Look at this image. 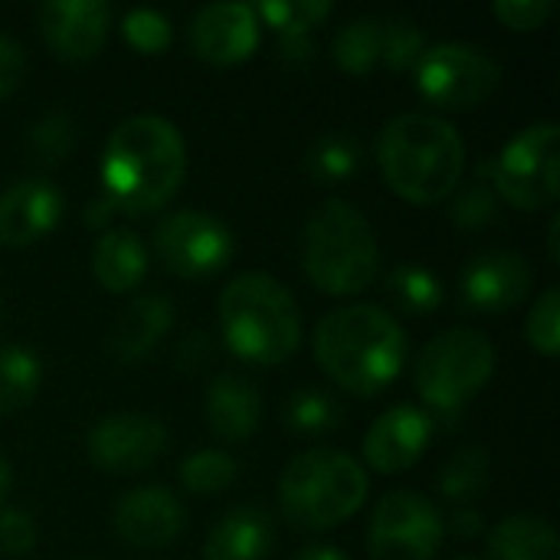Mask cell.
Returning a JSON list of instances; mask_svg holds the SVG:
<instances>
[{"label": "cell", "mask_w": 560, "mask_h": 560, "mask_svg": "<svg viewBox=\"0 0 560 560\" xmlns=\"http://www.w3.org/2000/svg\"><path fill=\"white\" fill-rule=\"evenodd\" d=\"M381 49H384V23L361 16L341 26V33L331 43V56L341 72L348 75H368L381 66Z\"/></svg>", "instance_id": "cell-25"}, {"label": "cell", "mask_w": 560, "mask_h": 560, "mask_svg": "<svg viewBox=\"0 0 560 560\" xmlns=\"http://www.w3.org/2000/svg\"><path fill=\"white\" fill-rule=\"evenodd\" d=\"M220 328L233 354L249 364H282L302 341V318L292 292L266 276H236L220 295Z\"/></svg>", "instance_id": "cell-4"}, {"label": "cell", "mask_w": 560, "mask_h": 560, "mask_svg": "<svg viewBox=\"0 0 560 560\" xmlns=\"http://www.w3.org/2000/svg\"><path fill=\"white\" fill-rule=\"evenodd\" d=\"M420 95L443 112H469L482 105L502 82V66L476 46L436 43L413 66Z\"/></svg>", "instance_id": "cell-9"}, {"label": "cell", "mask_w": 560, "mask_h": 560, "mask_svg": "<svg viewBox=\"0 0 560 560\" xmlns=\"http://www.w3.org/2000/svg\"><path fill=\"white\" fill-rule=\"evenodd\" d=\"M404 358L407 335L400 322L377 305L335 308L315 328V361L348 394H381L400 374Z\"/></svg>", "instance_id": "cell-3"}, {"label": "cell", "mask_w": 560, "mask_h": 560, "mask_svg": "<svg viewBox=\"0 0 560 560\" xmlns=\"http://www.w3.org/2000/svg\"><path fill=\"white\" fill-rule=\"evenodd\" d=\"M368 499V472L338 450L295 456L279 479V509L299 532H331Z\"/></svg>", "instance_id": "cell-6"}, {"label": "cell", "mask_w": 560, "mask_h": 560, "mask_svg": "<svg viewBox=\"0 0 560 560\" xmlns=\"http://www.w3.org/2000/svg\"><path fill=\"white\" fill-rule=\"evenodd\" d=\"M535 285V272L522 253L489 249L479 253L463 272V302L472 312L499 315L528 299Z\"/></svg>", "instance_id": "cell-14"}, {"label": "cell", "mask_w": 560, "mask_h": 560, "mask_svg": "<svg viewBox=\"0 0 560 560\" xmlns=\"http://www.w3.org/2000/svg\"><path fill=\"white\" fill-rule=\"evenodd\" d=\"M0 322H3V305H0Z\"/></svg>", "instance_id": "cell-46"}, {"label": "cell", "mask_w": 560, "mask_h": 560, "mask_svg": "<svg viewBox=\"0 0 560 560\" xmlns=\"http://www.w3.org/2000/svg\"><path fill=\"white\" fill-rule=\"evenodd\" d=\"M302 262L325 295H354L377 279V240L368 217L348 200H325L305 223Z\"/></svg>", "instance_id": "cell-5"}, {"label": "cell", "mask_w": 560, "mask_h": 560, "mask_svg": "<svg viewBox=\"0 0 560 560\" xmlns=\"http://www.w3.org/2000/svg\"><path fill=\"white\" fill-rule=\"evenodd\" d=\"M256 16L276 30V43H279V56L285 62H308L312 49H315V26L322 20L331 16V3L328 0H299V3H282V0H272V3H259L253 7ZM259 23V26H262Z\"/></svg>", "instance_id": "cell-21"}, {"label": "cell", "mask_w": 560, "mask_h": 560, "mask_svg": "<svg viewBox=\"0 0 560 560\" xmlns=\"http://www.w3.org/2000/svg\"><path fill=\"white\" fill-rule=\"evenodd\" d=\"M36 545V522L20 512V509H3L0 512V551L10 558L30 555Z\"/></svg>", "instance_id": "cell-38"}, {"label": "cell", "mask_w": 560, "mask_h": 560, "mask_svg": "<svg viewBox=\"0 0 560 560\" xmlns=\"http://www.w3.org/2000/svg\"><path fill=\"white\" fill-rule=\"evenodd\" d=\"M236 482V463L223 450H200L184 459L180 466V486L190 495H217L226 492Z\"/></svg>", "instance_id": "cell-30"}, {"label": "cell", "mask_w": 560, "mask_h": 560, "mask_svg": "<svg viewBox=\"0 0 560 560\" xmlns=\"http://www.w3.org/2000/svg\"><path fill=\"white\" fill-rule=\"evenodd\" d=\"M548 253L551 259H560V217H551V226H548Z\"/></svg>", "instance_id": "cell-44"}, {"label": "cell", "mask_w": 560, "mask_h": 560, "mask_svg": "<svg viewBox=\"0 0 560 560\" xmlns=\"http://www.w3.org/2000/svg\"><path fill=\"white\" fill-rule=\"evenodd\" d=\"M387 295L410 318L433 315L443 305V285H440V279L430 269L413 266V262H404V266H397L387 276Z\"/></svg>", "instance_id": "cell-27"}, {"label": "cell", "mask_w": 560, "mask_h": 560, "mask_svg": "<svg viewBox=\"0 0 560 560\" xmlns=\"http://www.w3.org/2000/svg\"><path fill=\"white\" fill-rule=\"evenodd\" d=\"M121 33L131 49L144 56H158L171 46V20L158 10H131L121 20Z\"/></svg>", "instance_id": "cell-35"}, {"label": "cell", "mask_w": 560, "mask_h": 560, "mask_svg": "<svg viewBox=\"0 0 560 560\" xmlns=\"http://www.w3.org/2000/svg\"><path fill=\"white\" fill-rule=\"evenodd\" d=\"M30 148L36 151V158L43 164H62L72 148H75V128L72 118L62 112L43 115L33 128H30Z\"/></svg>", "instance_id": "cell-32"}, {"label": "cell", "mask_w": 560, "mask_h": 560, "mask_svg": "<svg viewBox=\"0 0 560 560\" xmlns=\"http://www.w3.org/2000/svg\"><path fill=\"white\" fill-rule=\"evenodd\" d=\"M85 453L102 472L135 476L167 453V427L151 413H112L92 427Z\"/></svg>", "instance_id": "cell-12"}, {"label": "cell", "mask_w": 560, "mask_h": 560, "mask_svg": "<svg viewBox=\"0 0 560 560\" xmlns=\"http://www.w3.org/2000/svg\"><path fill=\"white\" fill-rule=\"evenodd\" d=\"M499 217V197L492 190V184L486 177L472 180L469 187L456 190L453 200V223L466 226V230H482Z\"/></svg>", "instance_id": "cell-36"}, {"label": "cell", "mask_w": 560, "mask_h": 560, "mask_svg": "<svg viewBox=\"0 0 560 560\" xmlns=\"http://www.w3.org/2000/svg\"><path fill=\"white\" fill-rule=\"evenodd\" d=\"M489 560H560L558 532L548 518L512 515L492 528Z\"/></svg>", "instance_id": "cell-24"}, {"label": "cell", "mask_w": 560, "mask_h": 560, "mask_svg": "<svg viewBox=\"0 0 560 560\" xmlns=\"http://www.w3.org/2000/svg\"><path fill=\"white\" fill-rule=\"evenodd\" d=\"M338 423H341V407L322 390H302L285 407V427L302 436H325L338 430Z\"/></svg>", "instance_id": "cell-31"}, {"label": "cell", "mask_w": 560, "mask_h": 560, "mask_svg": "<svg viewBox=\"0 0 560 560\" xmlns=\"http://www.w3.org/2000/svg\"><path fill=\"white\" fill-rule=\"evenodd\" d=\"M262 420L259 390L240 374H220L207 390V423L220 440H249Z\"/></svg>", "instance_id": "cell-19"}, {"label": "cell", "mask_w": 560, "mask_h": 560, "mask_svg": "<svg viewBox=\"0 0 560 560\" xmlns=\"http://www.w3.org/2000/svg\"><path fill=\"white\" fill-rule=\"evenodd\" d=\"M187 144L174 121L161 115L125 118L105 141V200L128 217L161 210L184 184Z\"/></svg>", "instance_id": "cell-1"}, {"label": "cell", "mask_w": 560, "mask_h": 560, "mask_svg": "<svg viewBox=\"0 0 560 560\" xmlns=\"http://www.w3.org/2000/svg\"><path fill=\"white\" fill-rule=\"evenodd\" d=\"M423 52H427V36L417 23H410V20L384 23V49H381L384 66L397 69V72L413 69Z\"/></svg>", "instance_id": "cell-34"}, {"label": "cell", "mask_w": 560, "mask_h": 560, "mask_svg": "<svg viewBox=\"0 0 560 560\" xmlns=\"http://www.w3.org/2000/svg\"><path fill=\"white\" fill-rule=\"evenodd\" d=\"M495 20L505 26V30H515V33H532V30H541L551 13H555V3L551 0H499L492 7Z\"/></svg>", "instance_id": "cell-37"}, {"label": "cell", "mask_w": 560, "mask_h": 560, "mask_svg": "<svg viewBox=\"0 0 560 560\" xmlns=\"http://www.w3.org/2000/svg\"><path fill=\"white\" fill-rule=\"evenodd\" d=\"M92 272L105 292H131L148 276V249L131 230H105L92 249Z\"/></svg>", "instance_id": "cell-23"}, {"label": "cell", "mask_w": 560, "mask_h": 560, "mask_svg": "<svg viewBox=\"0 0 560 560\" xmlns=\"http://www.w3.org/2000/svg\"><path fill=\"white\" fill-rule=\"evenodd\" d=\"M118 210L105 200V197H98V200H92L89 207H85V226H92V230H105L108 223H112V217H115Z\"/></svg>", "instance_id": "cell-42"}, {"label": "cell", "mask_w": 560, "mask_h": 560, "mask_svg": "<svg viewBox=\"0 0 560 560\" xmlns=\"http://www.w3.org/2000/svg\"><path fill=\"white\" fill-rule=\"evenodd\" d=\"M305 167L322 184H341L351 174H358V167H361V144L351 135H345V131H328V135H322L308 148Z\"/></svg>", "instance_id": "cell-29"}, {"label": "cell", "mask_w": 560, "mask_h": 560, "mask_svg": "<svg viewBox=\"0 0 560 560\" xmlns=\"http://www.w3.org/2000/svg\"><path fill=\"white\" fill-rule=\"evenodd\" d=\"M174 325V305L164 295H141L135 299L118 325L112 328V354L118 361H141L144 354H151L158 348V341L164 338V331H171Z\"/></svg>", "instance_id": "cell-22"}, {"label": "cell", "mask_w": 560, "mask_h": 560, "mask_svg": "<svg viewBox=\"0 0 560 560\" xmlns=\"http://www.w3.org/2000/svg\"><path fill=\"white\" fill-rule=\"evenodd\" d=\"M525 335H528V345L545 354V358H555L560 351V292L558 289H545L538 299H535V308L528 312V322H525Z\"/></svg>", "instance_id": "cell-33"}, {"label": "cell", "mask_w": 560, "mask_h": 560, "mask_svg": "<svg viewBox=\"0 0 560 560\" xmlns=\"http://www.w3.org/2000/svg\"><path fill=\"white\" fill-rule=\"evenodd\" d=\"M26 72V52L13 36L0 33V102L10 98Z\"/></svg>", "instance_id": "cell-39"}, {"label": "cell", "mask_w": 560, "mask_h": 560, "mask_svg": "<svg viewBox=\"0 0 560 560\" xmlns=\"http://www.w3.org/2000/svg\"><path fill=\"white\" fill-rule=\"evenodd\" d=\"M377 164L397 197L430 207L459 190L466 144L446 118L430 112H404L381 128Z\"/></svg>", "instance_id": "cell-2"}, {"label": "cell", "mask_w": 560, "mask_h": 560, "mask_svg": "<svg viewBox=\"0 0 560 560\" xmlns=\"http://www.w3.org/2000/svg\"><path fill=\"white\" fill-rule=\"evenodd\" d=\"M495 348L476 328H450L436 335L417 361V390L436 417H459L492 381Z\"/></svg>", "instance_id": "cell-7"}, {"label": "cell", "mask_w": 560, "mask_h": 560, "mask_svg": "<svg viewBox=\"0 0 560 560\" xmlns=\"http://www.w3.org/2000/svg\"><path fill=\"white\" fill-rule=\"evenodd\" d=\"M446 535V522L417 492H390L371 518V560H433Z\"/></svg>", "instance_id": "cell-10"}, {"label": "cell", "mask_w": 560, "mask_h": 560, "mask_svg": "<svg viewBox=\"0 0 560 560\" xmlns=\"http://www.w3.org/2000/svg\"><path fill=\"white\" fill-rule=\"evenodd\" d=\"M295 560H351L341 548H335V545H312V548H305L302 555Z\"/></svg>", "instance_id": "cell-43"}, {"label": "cell", "mask_w": 560, "mask_h": 560, "mask_svg": "<svg viewBox=\"0 0 560 560\" xmlns=\"http://www.w3.org/2000/svg\"><path fill=\"white\" fill-rule=\"evenodd\" d=\"M190 46L210 66H236L259 46V16L246 3H210L190 20Z\"/></svg>", "instance_id": "cell-15"}, {"label": "cell", "mask_w": 560, "mask_h": 560, "mask_svg": "<svg viewBox=\"0 0 560 560\" xmlns=\"http://www.w3.org/2000/svg\"><path fill=\"white\" fill-rule=\"evenodd\" d=\"M492 479V456L486 446H466L459 450L440 476V489L450 502L456 505H469L472 499H479L489 489Z\"/></svg>", "instance_id": "cell-28"}, {"label": "cell", "mask_w": 560, "mask_h": 560, "mask_svg": "<svg viewBox=\"0 0 560 560\" xmlns=\"http://www.w3.org/2000/svg\"><path fill=\"white\" fill-rule=\"evenodd\" d=\"M430 433H433V417L427 410L410 404L394 407L371 423L364 436V459L374 472L397 476L423 456Z\"/></svg>", "instance_id": "cell-17"}, {"label": "cell", "mask_w": 560, "mask_h": 560, "mask_svg": "<svg viewBox=\"0 0 560 560\" xmlns=\"http://www.w3.org/2000/svg\"><path fill=\"white\" fill-rule=\"evenodd\" d=\"M450 532L459 538V541H472L482 535V512H476L472 505H459L450 518Z\"/></svg>", "instance_id": "cell-41"}, {"label": "cell", "mask_w": 560, "mask_h": 560, "mask_svg": "<svg viewBox=\"0 0 560 560\" xmlns=\"http://www.w3.org/2000/svg\"><path fill=\"white\" fill-rule=\"evenodd\" d=\"M154 249H158L164 269H171L174 276H180V279H207V276L220 272L230 262L233 233L213 213L177 210L158 226Z\"/></svg>", "instance_id": "cell-11"}, {"label": "cell", "mask_w": 560, "mask_h": 560, "mask_svg": "<svg viewBox=\"0 0 560 560\" xmlns=\"http://www.w3.org/2000/svg\"><path fill=\"white\" fill-rule=\"evenodd\" d=\"M62 217V194L46 177H23L0 194V246H30Z\"/></svg>", "instance_id": "cell-18"}, {"label": "cell", "mask_w": 560, "mask_h": 560, "mask_svg": "<svg viewBox=\"0 0 560 560\" xmlns=\"http://www.w3.org/2000/svg\"><path fill=\"white\" fill-rule=\"evenodd\" d=\"M213 358V341L203 335V331H197V335H187L184 341H180V348H177V368L180 371H200V368H207V361Z\"/></svg>", "instance_id": "cell-40"}, {"label": "cell", "mask_w": 560, "mask_h": 560, "mask_svg": "<svg viewBox=\"0 0 560 560\" xmlns=\"http://www.w3.org/2000/svg\"><path fill=\"white\" fill-rule=\"evenodd\" d=\"M7 492H10V466H7V459L0 456V505H3V499H7Z\"/></svg>", "instance_id": "cell-45"}, {"label": "cell", "mask_w": 560, "mask_h": 560, "mask_svg": "<svg viewBox=\"0 0 560 560\" xmlns=\"http://www.w3.org/2000/svg\"><path fill=\"white\" fill-rule=\"evenodd\" d=\"M560 128L555 121H538L518 131L499 158L479 167L499 200L515 210H545L560 194Z\"/></svg>", "instance_id": "cell-8"}, {"label": "cell", "mask_w": 560, "mask_h": 560, "mask_svg": "<svg viewBox=\"0 0 560 560\" xmlns=\"http://www.w3.org/2000/svg\"><path fill=\"white\" fill-rule=\"evenodd\" d=\"M39 381L43 371L36 354H30L20 345L0 348V417L26 410L39 390Z\"/></svg>", "instance_id": "cell-26"}, {"label": "cell", "mask_w": 560, "mask_h": 560, "mask_svg": "<svg viewBox=\"0 0 560 560\" xmlns=\"http://www.w3.org/2000/svg\"><path fill=\"white\" fill-rule=\"evenodd\" d=\"M43 43L66 62L92 59L112 26V10L102 0H49L36 10Z\"/></svg>", "instance_id": "cell-13"}, {"label": "cell", "mask_w": 560, "mask_h": 560, "mask_svg": "<svg viewBox=\"0 0 560 560\" xmlns=\"http://www.w3.org/2000/svg\"><path fill=\"white\" fill-rule=\"evenodd\" d=\"M115 532L135 545V548H164L171 545L184 525H187V512L177 502V495L171 489L161 486H141L121 495V502L112 512Z\"/></svg>", "instance_id": "cell-16"}, {"label": "cell", "mask_w": 560, "mask_h": 560, "mask_svg": "<svg viewBox=\"0 0 560 560\" xmlns=\"http://www.w3.org/2000/svg\"><path fill=\"white\" fill-rule=\"evenodd\" d=\"M276 545L272 518L262 509L243 505L213 525L203 541V560H266Z\"/></svg>", "instance_id": "cell-20"}]
</instances>
